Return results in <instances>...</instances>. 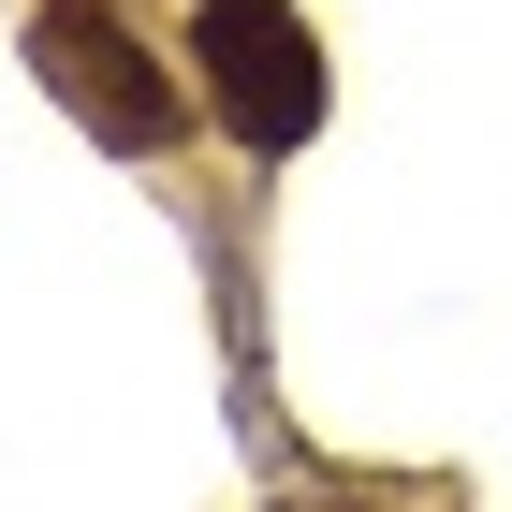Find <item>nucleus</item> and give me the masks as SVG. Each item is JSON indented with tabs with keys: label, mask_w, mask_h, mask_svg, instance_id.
<instances>
[{
	"label": "nucleus",
	"mask_w": 512,
	"mask_h": 512,
	"mask_svg": "<svg viewBox=\"0 0 512 512\" xmlns=\"http://www.w3.org/2000/svg\"><path fill=\"white\" fill-rule=\"evenodd\" d=\"M191 74L249 161H293L322 132V30L293 0H191Z\"/></svg>",
	"instance_id": "nucleus-1"
},
{
	"label": "nucleus",
	"mask_w": 512,
	"mask_h": 512,
	"mask_svg": "<svg viewBox=\"0 0 512 512\" xmlns=\"http://www.w3.org/2000/svg\"><path fill=\"white\" fill-rule=\"evenodd\" d=\"M30 74L59 88L103 147H176V74H161V44L118 30L103 0H44L30 15Z\"/></svg>",
	"instance_id": "nucleus-2"
}]
</instances>
